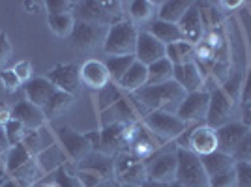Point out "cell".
Instances as JSON below:
<instances>
[{"instance_id": "cell-1", "label": "cell", "mask_w": 251, "mask_h": 187, "mask_svg": "<svg viewBox=\"0 0 251 187\" xmlns=\"http://www.w3.org/2000/svg\"><path fill=\"white\" fill-rule=\"evenodd\" d=\"M186 90L175 81H169L163 84H154V86H145L139 92L131 94L133 101L147 107L148 113L152 111H167V113H176L180 103L186 99Z\"/></svg>"}, {"instance_id": "cell-2", "label": "cell", "mask_w": 251, "mask_h": 187, "mask_svg": "<svg viewBox=\"0 0 251 187\" xmlns=\"http://www.w3.org/2000/svg\"><path fill=\"white\" fill-rule=\"evenodd\" d=\"M75 21H83L96 26H105L111 28L116 23L124 21V4L122 2H103V0H84L77 2L74 11Z\"/></svg>"}, {"instance_id": "cell-3", "label": "cell", "mask_w": 251, "mask_h": 187, "mask_svg": "<svg viewBox=\"0 0 251 187\" xmlns=\"http://www.w3.org/2000/svg\"><path fill=\"white\" fill-rule=\"evenodd\" d=\"M137 36L139 28L131 21H124L113 24L103 43V51L107 56H135Z\"/></svg>"}, {"instance_id": "cell-4", "label": "cell", "mask_w": 251, "mask_h": 187, "mask_svg": "<svg viewBox=\"0 0 251 187\" xmlns=\"http://www.w3.org/2000/svg\"><path fill=\"white\" fill-rule=\"evenodd\" d=\"M145 165H147V174L150 182L165 184V186L175 184L178 170V146H167L163 150H157Z\"/></svg>"}, {"instance_id": "cell-5", "label": "cell", "mask_w": 251, "mask_h": 187, "mask_svg": "<svg viewBox=\"0 0 251 187\" xmlns=\"http://www.w3.org/2000/svg\"><path fill=\"white\" fill-rule=\"evenodd\" d=\"M145 125L152 135L159 139L161 142L176 140L189 125L180 120L176 113H167V111H152L145 116Z\"/></svg>"}, {"instance_id": "cell-6", "label": "cell", "mask_w": 251, "mask_h": 187, "mask_svg": "<svg viewBox=\"0 0 251 187\" xmlns=\"http://www.w3.org/2000/svg\"><path fill=\"white\" fill-rule=\"evenodd\" d=\"M176 182L184 187H210L208 174L197 154L186 148H178Z\"/></svg>"}, {"instance_id": "cell-7", "label": "cell", "mask_w": 251, "mask_h": 187, "mask_svg": "<svg viewBox=\"0 0 251 187\" xmlns=\"http://www.w3.org/2000/svg\"><path fill=\"white\" fill-rule=\"evenodd\" d=\"M238 99L230 95L223 86L210 92L208 115H206V125L212 129H220L223 125L230 124V116L234 113V107Z\"/></svg>"}, {"instance_id": "cell-8", "label": "cell", "mask_w": 251, "mask_h": 187, "mask_svg": "<svg viewBox=\"0 0 251 187\" xmlns=\"http://www.w3.org/2000/svg\"><path fill=\"white\" fill-rule=\"evenodd\" d=\"M133 127H135V124L105 125L103 129L100 131L101 133V148H100V152L113 157L127 152L129 144H131V137H133Z\"/></svg>"}, {"instance_id": "cell-9", "label": "cell", "mask_w": 251, "mask_h": 187, "mask_svg": "<svg viewBox=\"0 0 251 187\" xmlns=\"http://www.w3.org/2000/svg\"><path fill=\"white\" fill-rule=\"evenodd\" d=\"M115 180L120 186L141 187L145 182H148L147 165L135 159L129 152L118 154L115 157Z\"/></svg>"}, {"instance_id": "cell-10", "label": "cell", "mask_w": 251, "mask_h": 187, "mask_svg": "<svg viewBox=\"0 0 251 187\" xmlns=\"http://www.w3.org/2000/svg\"><path fill=\"white\" fill-rule=\"evenodd\" d=\"M56 140L64 150V154L68 156V159H72V163H75V165L84 161L94 152V148L88 142L84 133L81 135V133L74 131L72 127H66V125L56 129Z\"/></svg>"}, {"instance_id": "cell-11", "label": "cell", "mask_w": 251, "mask_h": 187, "mask_svg": "<svg viewBox=\"0 0 251 187\" xmlns=\"http://www.w3.org/2000/svg\"><path fill=\"white\" fill-rule=\"evenodd\" d=\"M109 28L105 26H96L83 21H75V28L70 36V43L77 51L90 52L96 49H103L105 38H107Z\"/></svg>"}, {"instance_id": "cell-12", "label": "cell", "mask_w": 251, "mask_h": 187, "mask_svg": "<svg viewBox=\"0 0 251 187\" xmlns=\"http://www.w3.org/2000/svg\"><path fill=\"white\" fill-rule=\"evenodd\" d=\"M45 79L51 81L56 90L72 94V95H77V94L81 92V86H83V81H81V68L74 62L54 66L52 70L47 71Z\"/></svg>"}, {"instance_id": "cell-13", "label": "cell", "mask_w": 251, "mask_h": 187, "mask_svg": "<svg viewBox=\"0 0 251 187\" xmlns=\"http://www.w3.org/2000/svg\"><path fill=\"white\" fill-rule=\"evenodd\" d=\"M210 105V92L199 90V92H191L186 95V99L180 103L176 111V116L180 120H184L186 124H197V122H206Z\"/></svg>"}, {"instance_id": "cell-14", "label": "cell", "mask_w": 251, "mask_h": 187, "mask_svg": "<svg viewBox=\"0 0 251 187\" xmlns=\"http://www.w3.org/2000/svg\"><path fill=\"white\" fill-rule=\"evenodd\" d=\"M178 28L182 32L184 42L191 43L193 47L202 42V38H204V17H202V11H201L197 2H193V6L188 10V13L182 17V21L178 23Z\"/></svg>"}, {"instance_id": "cell-15", "label": "cell", "mask_w": 251, "mask_h": 187, "mask_svg": "<svg viewBox=\"0 0 251 187\" xmlns=\"http://www.w3.org/2000/svg\"><path fill=\"white\" fill-rule=\"evenodd\" d=\"M251 129H248L242 122H230V124L223 125L220 129H216V137H218V152L227 154L232 157L236 152V148L242 144V140Z\"/></svg>"}, {"instance_id": "cell-16", "label": "cell", "mask_w": 251, "mask_h": 187, "mask_svg": "<svg viewBox=\"0 0 251 187\" xmlns=\"http://www.w3.org/2000/svg\"><path fill=\"white\" fill-rule=\"evenodd\" d=\"M135 58L141 64H145V66H152L157 60H163L165 58V45L157 42L150 32L139 30Z\"/></svg>"}, {"instance_id": "cell-17", "label": "cell", "mask_w": 251, "mask_h": 187, "mask_svg": "<svg viewBox=\"0 0 251 187\" xmlns=\"http://www.w3.org/2000/svg\"><path fill=\"white\" fill-rule=\"evenodd\" d=\"M154 139L156 137L148 131L147 125L135 124V127H133V137H131V144H129L127 152L135 157V159L147 163L148 159L157 152V146Z\"/></svg>"}, {"instance_id": "cell-18", "label": "cell", "mask_w": 251, "mask_h": 187, "mask_svg": "<svg viewBox=\"0 0 251 187\" xmlns=\"http://www.w3.org/2000/svg\"><path fill=\"white\" fill-rule=\"evenodd\" d=\"M189 150L199 157L210 156L214 152H218V137L216 129H212L208 125H197L189 131Z\"/></svg>"}, {"instance_id": "cell-19", "label": "cell", "mask_w": 251, "mask_h": 187, "mask_svg": "<svg viewBox=\"0 0 251 187\" xmlns=\"http://www.w3.org/2000/svg\"><path fill=\"white\" fill-rule=\"evenodd\" d=\"M11 118L21 122L28 131H40L47 118L43 115V109L32 105L30 101H19L11 107Z\"/></svg>"}, {"instance_id": "cell-20", "label": "cell", "mask_w": 251, "mask_h": 187, "mask_svg": "<svg viewBox=\"0 0 251 187\" xmlns=\"http://www.w3.org/2000/svg\"><path fill=\"white\" fill-rule=\"evenodd\" d=\"M81 81L83 86L90 90H105L111 84V75L101 60H86L81 66Z\"/></svg>"}, {"instance_id": "cell-21", "label": "cell", "mask_w": 251, "mask_h": 187, "mask_svg": "<svg viewBox=\"0 0 251 187\" xmlns=\"http://www.w3.org/2000/svg\"><path fill=\"white\" fill-rule=\"evenodd\" d=\"M79 170L92 172L101 180H115V157L107 156L103 152H92L84 161L77 163Z\"/></svg>"}, {"instance_id": "cell-22", "label": "cell", "mask_w": 251, "mask_h": 187, "mask_svg": "<svg viewBox=\"0 0 251 187\" xmlns=\"http://www.w3.org/2000/svg\"><path fill=\"white\" fill-rule=\"evenodd\" d=\"M173 81L180 84L186 90V94L199 92V90H202V71H201V66L197 62L175 66Z\"/></svg>"}, {"instance_id": "cell-23", "label": "cell", "mask_w": 251, "mask_h": 187, "mask_svg": "<svg viewBox=\"0 0 251 187\" xmlns=\"http://www.w3.org/2000/svg\"><path fill=\"white\" fill-rule=\"evenodd\" d=\"M127 10V21H131L137 28L139 26H150L157 19V6L150 0H133L124 4Z\"/></svg>"}, {"instance_id": "cell-24", "label": "cell", "mask_w": 251, "mask_h": 187, "mask_svg": "<svg viewBox=\"0 0 251 187\" xmlns=\"http://www.w3.org/2000/svg\"><path fill=\"white\" fill-rule=\"evenodd\" d=\"M23 90H25V95H26V101H30L32 105L43 109L47 101L52 97V94L56 92L54 84L51 81H47L45 77H36V79H30L26 84H23Z\"/></svg>"}, {"instance_id": "cell-25", "label": "cell", "mask_w": 251, "mask_h": 187, "mask_svg": "<svg viewBox=\"0 0 251 187\" xmlns=\"http://www.w3.org/2000/svg\"><path fill=\"white\" fill-rule=\"evenodd\" d=\"M116 86L120 88V92H126L129 94V95L139 92L141 88L148 86V66L135 60L133 66L126 71V75L120 79V83L116 84Z\"/></svg>"}, {"instance_id": "cell-26", "label": "cell", "mask_w": 251, "mask_h": 187, "mask_svg": "<svg viewBox=\"0 0 251 187\" xmlns=\"http://www.w3.org/2000/svg\"><path fill=\"white\" fill-rule=\"evenodd\" d=\"M42 182L45 184H52L56 187H84L81 184V180L77 176V168H75L74 163H66L60 168L52 170L49 174H45L42 178Z\"/></svg>"}, {"instance_id": "cell-27", "label": "cell", "mask_w": 251, "mask_h": 187, "mask_svg": "<svg viewBox=\"0 0 251 187\" xmlns=\"http://www.w3.org/2000/svg\"><path fill=\"white\" fill-rule=\"evenodd\" d=\"M191 6H193V2H188V0H169V2H163L157 8V19L171 23V24H178Z\"/></svg>"}, {"instance_id": "cell-28", "label": "cell", "mask_w": 251, "mask_h": 187, "mask_svg": "<svg viewBox=\"0 0 251 187\" xmlns=\"http://www.w3.org/2000/svg\"><path fill=\"white\" fill-rule=\"evenodd\" d=\"M145 30L150 32L157 42L163 43L165 47H167V45H173V43L184 42L182 32H180V28H178V24H171V23L159 21V19H156V21L152 23L148 28H145Z\"/></svg>"}, {"instance_id": "cell-29", "label": "cell", "mask_w": 251, "mask_h": 187, "mask_svg": "<svg viewBox=\"0 0 251 187\" xmlns=\"http://www.w3.org/2000/svg\"><path fill=\"white\" fill-rule=\"evenodd\" d=\"M201 161H202V166H204V170L208 174V180L236 166V161L232 157L227 156V154H221V152H214L210 156L201 157Z\"/></svg>"}, {"instance_id": "cell-30", "label": "cell", "mask_w": 251, "mask_h": 187, "mask_svg": "<svg viewBox=\"0 0 251 187\" xmlns=\"http://www.w3.org/2000/svg\"><path fill=\"white\" fill-rule=\"evenodd\" d=\"M36 159H38V163L42 166L43 174H49V172H52V170H56V168H60L62 165L68 163V161H66L68 156L64 154V150L60 148V144L47 146Z\"/></svg>"}, {"instance_id": "cell-31", "label": "cell", "mask_w": 251, "mask_h": 187, "mask_svg": "<svg viewBox=\"0 0 251 187\" xmlns=\"http://www.w3.org/2000/svg\"><path fill=\"white\" fill-rule=\"evenodd\" d=\"M74 101H75V95L56 90V92L52 94L51 99L47 101V105L43 107V115H45L47 120H54V118L62 116L66 111H70Z\"/></svg>"}, {"instance_id": "cell-32", "label": "cell", "mask_w": 251, "mask_h": 187, "mask_svg": "<svg viewBox=\"0 0 251 187\" xmlns=\"http://www.w3.org/2000/svg\"><path fill=\"white\" fill-rule=\"evenodd\" d=\"M165 58L173 66H182V64L197 62L195 58V47L188 42H178L165 47Z\"/></svg>"}, {"instance_id": "cell-33", "label": "cell", "mask_w": 251, "mask_h": 187, "mask_svg": "<svg viewBox=\"0 0 251 187\" xmlns=\"http://www.w3.org/2000/svg\"><path fill=\"white\" fill-rule=\"evenodd\" d=\"M34 156L30 152L26 150L25 144H17V146H11L10 150L6 152V168H8V178L11 174H15L19 168H23L25 165H28Z\"/></svg>"}, {"instance_id": "cell-34", "label": "cell", "mask_w": 251, "mask_h": 187, "mask_svg": "<svg viewBox=\"0 0 251 187\" xmlns=\"http://www.w3.org/2000/svg\"><path fill=\"white\" fill-rule=\"evenodd\" d=\"M173 75H175V66L167 58L157 60L152 66H148V86L169 83L173 81Z\"/></svg>"}, {"instance_id": "cell-35", "label": "cell", "mask_w": 251, "mask_h": 187, "mask_svg": "<svg viewBox=\"0 0 251 187\" xmlns=\"http://www.w3.org/2000/svg\"><path fill=\"white\" fill-rule=\"evenodd\" d=\"M47 24L51 32L56 38H68L72 36L75 28V17L74 13H66V15H47Z\"/></svg>"}, {"instance_id": "cell-36", "label": "cell", "mask_w": 251, "mask_h": 187, "mask_svg": "<svg viewBox=\"0 0 251 187\" xmlns=\"http://www.w3.org/2000/svg\"><path fill=\"white\" fill-rule=\"evenodd\" d=\"M135 60H137L135 56H107L105 68H107V71L111 75V81H115V84L120 83V79L133 66Z\"/></svg>"}, {"instance_id": "cell-37", "label": "cell", "mask_w": 251, "mask_h": 187, "mask_svg": "<svg viewBox=\"0 0 251 187\" xmlns=\"http://www.w3.org/2000/svg\"><path fill=\"white\" fill-rule=\"evenodd\" d=\"M4 131H6V139H8L10 146L23 144V140H25L26 135L30 133V131H28L21 122H17V120H13V118H11L8 124L4 125Z\"/></svg>"}, {"instance_id": "cell-38", "label": "cell", "mask_w": 251, "mask_h": 187, "mask_svg": "<svg viewBox=\"0 0 251 187\" xmlns=\"http://www.w3.org/2000/svg\"><path fill=\"white\" fill-rule=\"evenodd\" d=\"M75 6H77L75 0H47L45 11L47 15H66V13H74Z\"/></svg>"}, {"instance_id": "cell-39", "label": "cell", "mask_w": 251, "mask_h": 187, "mask_svg": "<svg viewBox=\"0 0 251 187\" xmlns=\"http://www.w3.org/2000/svg\"><path fill=\"white\" fill-rule=\"evenodd\" d=\"M0 84H2V88H4L8 94L17 92V90L23 86V83L17 79L15 71L10 70V68H8V70H4V71H0Z\"/></svg>"}, {"instance_id": "cell-40", "label": "cell", "mask_w": 251, "mask_h": 187, "mask_svg": "<svg viewBox=\"0 0 251 187\" xmlns=\"http://www.w3.org/2000/svg\"><path fill=\"white\" fill-rule=\"evenodd\" d=\"M11 52H13V47L10 43V38L0 30V71L8 70V64L11 60Z\"/></svg>"}, {"instance_id": "cell-41", "label": "cell", "mask_w": 251, "mask_h": 187, "mask_svg": "<svg viewBox=\"0 0 251 187\" xmlns=\"http://www.w3.org/2000/svg\"><path fill=\"white\" fill-rule=\"evenodd\" d=\"M232 159L236 163H250L251 165V131L242 140V144L236 148V152L232 154Z\"/></svg>"}, {"instance_id": "cell-42", "label": "cell", "mask_w": 251, "mask_h": 187, "mask_svg": "<svg viewBox=\"0 0 251 187\" xmlns=\"http://www.w3.org/2000/svg\"><path fill=\"white\" fill-rule=\"evenodd\" d=\"M210 187H236V170L230 168L223 174L210 178Z\"/></svg>"}, {"instance_id": "cell-43", "label": "cell", "mask_w": 251, "mask_h": 187, "mask_svg": "<svg viewBox=\"0 0 251 187\" xmlns=\"http://www.w3.org/2000/svg\"><path fill=\"white\" fill-rule=\"evenodd\" d=\"M236 187H251V165L250 163H236Z\"/></svg>"}, {"instance_id": "cell-44", "label": "cell", "mask_w": 251, "mask_h": 187, "mask_svg": "<svg viewBox=\"0 0 251 187\" xmlns=\"http://www.w3.org/2000/svg\"><path fill=\"white\" fill-rule=\"evenodd\" d=\"M11 70L15 71L17 79H19L23 84H26L32 79V64H30V60H19V62L15 64Z\"/></svg>"}, {"instance_id": "cell-45", "label": "cell", "mask_w": 251, "mask_h": 187, "mask_svg": "<svg viewBox=\"0 0 251 187\" xmlns=\"http://www.w3.org/2000/svg\"><path fill=\"white\" fill-rule=\"evenodd\" d=\"M75 168H77V166H75ZM77 176H79V180H81V184H83L84 187H96V186H100L101 182H105V180H101V178L92 174V172L79 170V168H77Z\"/></svg>"}, {"instance_id": "cell-46", "label": "cell", "mask_w": 251, "mask_h": 187, "mask_svg": "<svg viewBox=\"0 0 251 187\" xmlns=\"http://www.w3.org/2000/svg\"><path fill=\"white\" fill-rule=\"evenodd\" d=\"M242 103H248L251 101V68L248 71V79H246V84H242V95H240Z\"/></svg>"}, {"instance_id": "cell-47", "label": "cell", "mask_w": 251, "mask_h": 187, "mask_svg": "<svg viewBox=\"0 0 251 187\" xmlns=\"http://www.w3.org/2000/svg\"><path fill=\"white\" fill-rule=\"evenodd\" d=\"M242 124L246 125L248 129H251V101L242 103Z\"/></svg>"}, {"instance_id": "cell-48", "label": "cell", "mask_w": 251, "mask_h": 187, "mask_svg": "<svg viewBox=\"0 0 251 187\" xmlns=\"http://www.w3.org/2000/svg\"><path fill=\"white\" fill-rule=\"evenodd\" d=\"M23 8L28 11V13H40L45 8V2H30V0H26L23 4Z\"/></svg>"}, {"instance_id": "cell-49", "label": "cell", "mask_w": 251, "mask_h": 187, "mask_svg": "<svg viewBox=\"0 0 251 187\" xmlns=\"http://www.w3.org/2000/svg\"><path fill=\"white\" fill-rule=\"evenodd\" d=\"M10 120H11V109H6L4 105H0V127H4Z\"/></svg>"}, {"instance_id": "cell-50", "label": "cell", "mask_w": 251, "mask_h": 187, "mask_svg": "<svg viewBox=\"0 0 251 187\" xmlns=\"http://www.w3.org/2000/svg\"><path fill=\"white\" fill-rule=\"evenodd\" d=\"M10 148L11 146L6 139V131H4V127H0V154H6Z\"/></svg>"}, {"instance_id": "cell-51", "label": "cell", "mask_w": 251, "mask_h": 187, "mask_svg": "<svg viewBox=\"0 0 251 187\" xmlns=\"http://www.w3.org/2000/svg\"><path fill=\"white\" fill-rule=\"evenodd\" d=\"M6 180H10L8 168H6V157H2V154H0V184H4Z\"/></svg>"}, {"instance_id": "cell-52", "label": "cell", "mask_w": 251, "mask_h": 187, "mask_svg": "<svg viewBox=\"0 0 251 187\" xmlns=\"http://www.w3.org/2000/svg\"><path fill=\"white\" fill-rule=\"evenodd\" d=\"M221 6L223 8H229V10H234V8H240L242 2L240 0H236V2H221Z\"/></svg>"}, {"instance_id": "cell-53", "label": "cell", "mask_w": 251, "mask_h": 187, "mask_svg": "<svg viewBox=\"0 0 251 187\" xmlns=\"http://www.w3.org/2000/svg\"><path fill=\"white\" fill-rule=\"evenodd\" d=\"M96 187H120V184H118L116 180H105V182H101L100 186H96Z\"/></svg>"}, {"instance_id": "cell-54", "label": "cell", "mask_w": 251, "mask_h": 187, "mask_svg": "<svg viewBox=\"0 0 251 187\" xmlns=\"http://www.w3.org/2000/svg\"><path fill=\"white\" fill-rule=\"evenodd\" d=\"M0 187H21V186H19L15 180H11V178H10V180H6L4 184H0Z\"/></svg>"}, {"instance_id": "cell-55", "label": "cell", "mask_w": 251, "mask_h": 187, "mask_svg": "<svg viewBox=\"0 0 251 187\" xmlns=\"http://www.w3.org/2000/svg\"><path fill=\"white\" fill-rule=\"evenodd\" d=\"M141 187H169V186H165V184H157V182H150V180H148V182H145Z\"/></svg>"}, {"instance_id": "cell-56", "label": "cell", "mask_w": 251, "mask_h": 187, "mask_svg": "<svg viewBox=\"0 0 251 187\" xmlns=\"http://www.w3.org/2000/svg\"><path fill=\"white\" fill-rule=\"evenodd\" d=\"M34 187H56V186H52V184H45V182H42V180H40V182H38Z\"/></svg>"}, {"instance_id": "cell-57", "label": "cell", "mask_w": 251, "mask_h": 187, "mask_svg": "<svg viewBox=\"0 0 251 187\" xmlns=\"http://www.w3.org/2000/svg\"><path fill=\"white\" fill-rule=\"evenodd\" d=\"M169 187H184V186H180L178 182H175V184H171V186H169Z\"/></svg>"}, {"instance_id": "cell-58", "label": "cell", "mask_w": 251, "mask_h": 187, "mask_svg": "<svg viewBox=\"0 0 251 187\" xmlns=\"http://www.w3.org/2000/svg\"><path fill=\"white\" fill-rule=\"evenodd\" d=\"M120 187H137V186H120Z\"/></svg>"}]
</instances>
